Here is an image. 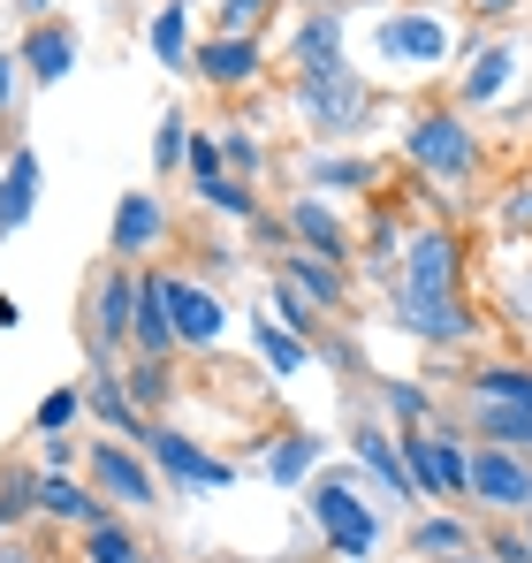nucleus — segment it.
Segmentation results:
<instances>
[{
    "label": "nucleus",
    "mask_w": 532,
    "mask_h": 563,
    "mask_svg": "<svg viewBox=\"0 0 532 563\" xmlns=\"http://www.w3.org/2000/svg\"><path fill=\"white\" fill-rule=\"evenodd\" d=\"M312 518H320V533L335 541V556L357 563V556H373V549H380V518L357 503L343 479H320V487H312Z\"/></svg>",
    "instance_id": "obj_1"
},
{
    "label": "nucleus",
    "mask_w": 532,
    "mask_h": 563,
    "mask_svg": "<svg viewBox=\"0 0 532 563\" xmlns=\"http://www.w3.org/2000/svg\"><path fill=\"white\" fill-rule=\"evenodd\" d=\"M403 145H411V161H419L426 176H442V184H456V176L479 168V145H472V130H464L456 114H419Z\"/></svg>",
    "instance_id": "obj_2"
},
{
    "label": "nucleus",
    "mask_w": 532,
    "mask_h": 563,
    "mask_svg": "<svg viewBox=\"0 0 532 563\" xmlns=\"http://www.w3.org/2000/svg\"><path fill=\"white\" fill-rule=\"evenodd\" d=\"M297 107H304L312 130H357L373 92L357 85L351 69H312V77H297Z\"/></svg>",
    "instance_id": "obj_3"
},
{
    "label": "nucleus",
    "mask_w": 532,
    "mask_h": 563,
    "mask_svg": "<svg viewBox=\"0 0 532 563\" xmlns=\"http://www.w3.org/2000/svg\"><path fill=\"white\" fill-rule=\"evenodd\" d=\"M396 450H403V465L419 479V495H472V457L448 434H403Z\"/></svg>",
    "instance_id": "obj_4"
},
{
    "label": "nucleus",
    "mask_w": 532,
    "mask_h": 563,
    "mask_svg": "<svg viewBox=\"0 0 532 563\" xmlns=\"http://www.w3.org/2000/svg\"><path fill=\"white\" fill-rule=\"evenodd\" d=\"M145 457L168 472V479H182V487H206V495L236 479V472L221 465V457H206V450H198L190 434H176V427H145Z\"/></svg>",
    "instance_id": "obj_5"
},
{
    "label": "nucleus",
    "mask_w": 532,
    "mask_h": 563,
    "mask_svg": "<svg viewBox=\"0 0 532 563\" xmlns=\"http://www.w3.org/2000/svg\"><path fill=\"white\" fill-rule=\"evenodd\" d=\"M396 297H456V244H448L442 229L411 236L403 275H396Z\"/></svg>",
    "instance_id": "obj_6"
},
{
    "label": "nucleus",
    "mask_w": 532,
    "mask_h": 563,
    "mask_svg": "<svg viewBox=\"0 0 532 563\" xmlns=\"http://www.w3.org/2000/svg\"><path fill=\"white\" fill-rule=\"evenodd\" d=\"M91 479H99L107 503H130V510H153L160 503V479L137 465L122 442H91Z\"/></svg>",
    "instance_id": "obj_7"
},
{
    "label": "nucleus",
    "mask_w": 532,
    "mask_h": 563,
    "mask_svg": "<svg viewBox=\"0 0 532 563\" xmlns=\"http://www.w3.org/2000/svg\"><path fill=\"white\" fill-rule=\"evenodd\" d=\"M130 320H137V282H130V267H107L91 282V351L107 358L130 335Z\"/></svg>",
    "instance_id": "obj_8"
},
{
    "label": "nucleus",
    "mask_w": 532,
    "mask_h": 563,
    "mask_svg": "<svg viewBox=\"0 0 532 563\" xmlns=\"http://www.w3.org/2000/svg\"><path fill=\"white\" fill-rule=\"evenodd\" d=\"M373 46L388 54V62H419V69H434L448 54V23H434V15H388L380 31H373Z\"/></svg>",
    "instance_id": "obj_9"
},
{
    "label": "nucleus",
    "mask_w": 532,
    "mask_h": 563,
    "mask_svg": "<svg viewBox=\"0 0 532 563\" xmlns=\"http://www.w3.org/2000/svg\"><path fill=\"white\" fill-rule=\"evenodd\" d=\"M168 320H176V343H190V351L221 343V328H229L221 297H213V289H198V282H168Z\"/></svg>",
    "instance_id": "obj_10"
},
{
    "label": "nucleus",
    "mask_w": 532,
    "mask_h": 563,
    "mask_svg": "<svg viewBox=\"0 0 532 563\" xmlns=\"http://www.w3.org/2000/svg\"><path fill=\"white\" fill-rule=\"evenodd\" d=\"M114 260H137V252H153L160 236H168V213H160V198L153 190H130L122 206H114Z\"/></svg>",
    "instance_id": "obj_11"
},
{
    "label": "nucleus",
    "mask_w": 532,
    "mask_h": 563,
    "mask_svg": "<svg viewBox=\"0 0 532 563\" xmlns=\"http://www.w3.org/2000/svg\"><path fill=\"white\" fill-rule=\"evenodd\" d=\"M472 495L495 503V510H518V503H532V472L510 450H479L472 457Z\"/></svg>",
    "instance_id": "obj_12"
},
{
    "label": "nucleus",
    "mask_w": 532,
    "mask_h": 563,
    "mask_svg": "<svg viewBox=\"0 0 532 563\" xmlns=\"http://www.w3.org/2000/svg\"><path fill=\"white\" fill-rule=\"evenodd\" d=\"M396 320H403L411 335H426V343H464V335H472L464 297H396Z\"/></svg>",
    "instance_id": "obj_13"
},
{
    "label": "nucleus",
    "mask_w": 532,
    "mask_h": 563,
    "mask_svg": "<svg viewBox=\"0 0 532 563\" xmlns=\"http://www.w3.org/2000/svg\"><path fill=\"white\" fill-rule=\"evenodd\" d=\"M15 62H23V77H31V85H62V77L77 69V31H69V23H38V31L23 38V54H15Z\"/></svg>",
    "instance_id": "obj_14"
},
{
    "label": "nucleus",
    "mask_w": 532,
    "mask_h": 563,
    "mask_svg": "<svg viewBox=\"0 0 532 563\" xmlns=\"http://www.w3.org/2000/svg\"><path fill=\"white\" fill-rule=\"evenodd\" d=\"M137 351L145 358H168L176 351V320H168V275H145L137 282V320H130Z\"/></svg>",
    "instance_id": "obj_15"
},
{
    "label": "nucleus",
    "mask_w": 532,
    "mask_h": 563,
    "mask_svg": "<svg viewBox=\"0 0 532 563\" xmlns=\"http://www.w3.org/2000/svg\"><path fill=\"white\" fill-rule=\"evenodd\" d=\"M190 62H198L206 85H252L259 77V38H206Z\"/></svg>",
    "instance_id": "obj_16"
},
{
    "label": "nucleus",
    "mask_w": 532,
    "mask_h": 563,
    "mask_svg": "<svg viewBox=\"0 0 532 563\" xmlns=\"http://www.w3.org/2000/svg\"><path fill=\"white\" fill-rule=\"evenodd\" d=\"M357 465L380 472V487H388L396 503H411V495H419V479H411V465H403L396 434H380V427H357Z\"/></svg>",
    "instance_id": "obj_17"
},
{
    "label": "nucleus",
    "mask_w": 532,
    "mask_h": 563,
    "mask_svg": "<svg viewBox=\"0 0 532 563\" xmlns=\"http://www.w3.org/2000/svg\"><path fill=\"white\" fill-rule=\"evenodd\" d=\"M38 510H46V518H69V526H107V518H99V495H91L85 479H69V472H38Z\"/></svg>",
    "instance_id": "obj_18"
},
{
    "label": "nucleus",
    "mask_w": 532,
    "mask_h": 563,
    "mask_svg": "<svg viewBox=\"0 0 532 563\" xmlns=\"http://www.w3.org/2000/svg\"><path fill=\"white\" fill-rule=\"evenodd\" d=\"M31 206H38V153H31V145H15L8 184H0V236H15V229L31 221Z\"/></svg>",
    "instance_id": "obj_19"
},
{
    "label": "nucleus",
    "mask_w": 532,
    "mask_h": 563,
    "mask_svg": "<svg viewBox=\"0 0 532 563\" xmlns=\"http://www.w3.org/2000/svg\"><path fill=\"white\" fill-rule=\"evenodd\" d=\"M297 62H304V77L312 69H343V15L335 8H312V23L297 31Z\"/></svg>",
    "instance_id": "obj_20"
},
{
    "label": "nucleus",
    "mask_w": 532,
    "mask_h": 563,
    "mask_svg": "<svg viewBox=\"0 0 532 563\" xmlns=\"http://www.w3.org/2000/svg\"><path fill=\"white\" fill-rule=\"evenodd\" d=\"M289 229L320 252V260H343V229H335V213H328V198H297L289 206Z\"/></svg>",
    "instance_id": "obj_21"
},
{
    "label": "nucleus",
    "mask_w": 532,
    "mask_h": 563,
    "mask_svg": "<svg viewBox=\"0 0 532 563\" xmlns=\"http://www.w3.org/2000/svg\"><path fill=\"white\" fill-rule=\"evenodd\" d=\"M281 282H289V289H304V297H312L320 312H335V305H343V275H335V267H328L320 252H297Z\"/></svg>",
    "instance_id": "obj_22"
},
{
    "label": "nucleus",
    "mask_w": 532,
    "mask_h": 563,
    "mask_svg": "<svg viewBox=\"0 0 532 563\" xmlns=\"http://www.w3.org/2000/svg\"><path fill=\"white\" fill-rule=\"evenodd\" d=\"M320 450H328L320 434H281V442H274V457H266V479H274V487H297L304 472L320 465Z\"/></svg>",
    "instance_id": "obj_23"
},
{
    "label": "nucleus",
    "mask_w": 532,
    "mask_h": 563,
    "mask_svg": "<svg viewBox=\"0 0 532 563\" xmlns=\"http://www.w3.org/2000/svg\"><path fill=\"white\" fill-rule=\"evenodd\" d=\"M153 54H160V69H182L190 62V0H168L153 15Z\"/></svg>",
    "instance_id": "obj_24"
},
{
    "label": "nucleus",
    "mask_w": 532,
    "mask_h": 563,
    "mask_svg": "<svg viewBox=\"0 0 532 563\" xmlns=\"http://www.w3.org/2000/svg\"><path fill=\"white\" fill-rule=\"evenodd\" d=\"M472 396L479 404H502V411H532V374L525 366H487V374L472 380Z\"/></svg>",
    "instance_id": "obj_25"
},
{
    "label": "nucleus",
    "mask_w": 532,
    "mask_h": 563,
    "mask_svg": "<svg viewBox=\"0 0 532 563\" xmlns=\"http://www.w3.org/2000/svg\"><path fill=\"white\" fill-rule=\"evenodd\" d=\"M91 411H99V419H107V427H130V434H145V427H137V419H145V411H137V404H130V388H122V380L107 374V366H99V374H91V396H85Z\"/></svg>",
    "instance_id": "obj_26"
},
{
    "label": "nucleus",
    "mask_w": 532,
    "mask_h": 563,
    "mask_svg": "<svg viewBox=\"0 0 532 563\" xmlns=\"http://www.w3.org/2000/svg\"><path fill=\"white\" fill-rule=\"evenodd\" d=\"M252 343L266 351V366H274V374H297V366L312 358V351H304V343H297L281 320H252Z\"/></svg>",
    "instance_id": "obj_27"
},
{
    "label": "nucleus",
    "mask_w": 532,
    "mask_h": 563,
    "mask_svg": "<svg viewBox=\"0 0 532 563\" xmlns=\"http://www.w3.org/2000/svg\"><path fill=\"white\" fill-rule=\"evenodd\" d=\"M510 69H518V54H510V46H487V54L472 62V77H464V99H495L510 85Z\"/></svg>",
    "instance_id": "obj_28"
},
{
    "label": "nucleus",
    "mask_w": 532,
    "mask_h": 563,
    "mask_svg": "<svg viewBox=\"0 0 532 563\" xmlns=\"http://www.w3.org/2000/svg\"><path fill=\"white\" fill-rule=\"evenodd\" d=\"M85 556L91 563H145V549L130 541V526H114V518H107V526H91V533H85Z\"/></svg>",
    "instance_id": "obj_29"
},
{
    "label": "nucleus",
    "mask_w": 532,
    "mask_h": 563,
    "mask_svg": "<svg viewBox=\"0 0 532 563\" xmlns=\"http://www.w3.org/2000/svg\"><path fill=\"white\" fill-rule=\"evenodd\" d=\"M77 419H85V388H54V396L38 404V419H31V427H38V434H69Z\"/></svg>",
    "instance_id": "obj_30"
},
{
    "label": "nucleus",
    "mask_w": 532,
    "mask_h": 563,
    "mask_svg": "<svg viewBox=\"0 0 532 563\" xmlns=\"http://www.w3.org/2000/svg\"><path fill=\"white\" fill-rule=\"evenodd\" d=\"M312 190H373V161H312Z\"/></svg>",
    "instance_id": "obj_31"
},
{
    "label": "nucleus",
    "mask_w": 532,
    "mask_h": 563,
    "mask_svg": "<svg viewBox=\"0 0 532 563\" xmlns=\"http://www.w3.org/2000/svg\"><path fill=\"white\" fill-rule=\"evenodd\" d=\"M168 388H176L168 366H160V358H145V366L130 374V404H137V411H153V404H168Z\"/></svg>",
    "instance_id": "obj_32"
},
{
    "label": "nucleus",
    "mask_w": 532,
    "mask_h": 563,
    "mask_svg": "<svg viewBox=\"0 0 532 563\" xmlns=\"http://www.w3.org/2000/svg\"><path fill=\"white\" fill-rule=\"evenodd\" d=\"M487 411V434L510 442V450H532V411H502V404H479Z\"/></svg>",
    "instance_id": "obj_33"
},
{
    "label": "nucleus",
    "mask_w": 532,
    "mask_h": 563,
    "mask_svg": "<svg viewBox=\"0 0 532 563\" xmlns=\"http://www.w3.org/2000/svg\"><path fill=\"white\" fill-rule=\"evenodd\" d=\"M198 198H213V206H221L229 221H252V213H259V198H252L244 184H229V176H213V184H198Z\"/></svg>",
    "instance_id": "obj_34"
},
{
    "label": "nucleus",
    "mask_w": 532,
    "mask_h": 563,
    "mask_svg": "<svg viewBox=\"0 0 532 563\" xmlns=\"http://www.w3.org/2000/svg\"><path fill=\"white\" fill-rule=\"evenodd\" d=\"M419 556H464V526L456 518H426L419 526Z\"/></svg>",
    "instance_id": "obj_35"
},
{
    "label": "nucleus",
    "mask_w": 532,
    "mask_h": 563,
    "mask_svg": "<svg viewBox=\"0 0 532 563\" xmlns=\"http://www.w3.org/2000/svg\"><path fill=\"white\" fill-rule=\"evenodd\" d=\"M274 312H281V328H297V335H312V305H304V289H289V282H274Z\"/></svg>",
    "instance_id": "obj_36"
},
{
    "label": "nucleus",
    "mask_w": 532,
    "mask_h": 563,
    "mask_svg": "<svg viewBox=\"0 0 532 563\" xmlns=\"http://www.w3.org/2000/svg\"><path fill=\"white\" fill-rule=\"evenodd\" d=\"M259 15H266V0H221V38H252Z\"/></svg>",
    "instance_id": "obj_37"
},
{
    "label": "nucleus",
    "mask_w": 532,
    "mask_h": 563,
    "mask_svg": "<svg viewBox=\"0 0 532 563\" xmlns=\"http://www.w3.org/2000/svg\"><path fill=\"white\" fill-rule=\"evenodd\" d=\"M182 137H190L182 114H160V137H153V161H160V168H182Z\"/></svg>",
    "instance_id": "obj_38"
},
{
    "label": "nucleus",
    "mask_w": 532,
    "mask_h": 563,
    "mask_svg": "<svg viewBox=\"0 0 532 563\" xmlns=\"http://www.w3.org/2000/svg\"><path fill=\"white\" fill-rule=\"evenodd\" d=\"M15 99H23V62L0 46V114H15Z\"/></svg>",
    "instance_id": "obj_39"
},
{
    "label": "nucleus",
    "mask_w": 532,
    "mask_h": 563,
    "mask_svg": "<svg viewBox=\"0 0 532 563\" xmlns=\"http://www.w3.org/2000/svg\"><path fill=\"white\" fill-rule=\"evenodd\" d=\"M190 176H198V184L221 176V145H213V137H190Z\"/></svg>",
    "instance_id": "obj_40"
},
{
    "label": "nucleus",
    "mask_w": 532,
    "mask_h": 563,
    "mask_svg": "<svg viewBox=\"0 0 532 563\" xmlns=\"http://www.w3.org/2000/svg\"><path fill=\"white\" fill-rule=\"evenodd\" d=\"M221 161H229V168H244V176H252V168H259L266 153H259V145H252V130H229V153H221Z\"/></svg>",
    "instance_id": "obj_41"
},
{
    "label": "nucleus",
    "mask_w": 532,
    "mask_h": 563,
    "mask_svg": "<svg viewBox=\"0 0 532 563\" xmlns=\"http://www.w3.org/2000/svg\"><path fill=\"white\" fill-rule=\"evenodd\" d=\"M388 404H396V411H403V419H411V411H426V396H419V388H411V380H396V388H388Z\"/></svg>",
    "instance_id": "obj_42"
},
{
    "label": "nucleus",
    "mask_w": 532,
    "mask_h": 563,
    "mask_svg": "<svg viewBox=\"0 0 532 563\" xmlns=\"http://www.w3.org/2000/svg\"><path fill=\"white\" fill-rule=\"evenodd\" d=\"M510 229H532V190H518V198H510Z\"/></svg>",
    "instance_id": "obj_43"
},
{
    "label": "nucleus",
    "mask_w": 532,
    "mask_h": 563,
    "mask_svg": "<svg viewBox=\"0 0 532 563\" xmlns=\"http://www.w3.org/2000/svg\"><path fill=\"white\" fill-rule=\"evenodd\" d=\"M495 556H502V563H532V541H502Z\"/></svg>",
    "instance_id": "obj_44"
},
{
    "label": "nucleus",
    "mask_w": 532,
    "mask_h": 563,
    "mask_svg": "<svg viewBox=\"0 0 532 563\" xmlns=\"http://www.w3.org/2000/svg\"><path fill=\"white\" fill-rule=\"evenodd\" d=\"M472 8H479V15H510L518 0H472Z\"/></svg>",
    "instance_id": "obj_45"
},
{
    "label": "nucleus",
    "mask_w": 532,
    "mask_h": 563,
    "mask_svg": "<svg viewBox=\"0 0 532 563\" xmlns=\"http://www.w3.org/2000/svg\"><path fill=\"white\" fill-rule=\"evenodd\" d=\"M0 563H38V556H23V549H0Z\"/></svg>",
    "instance_id": "obj_46"
},
{
    "label": "nucleus",
    "mask_w": 532,
    "mask_h": 563,
    "mask_svg": "<svg viewBox=\"0 0 532 563\" xmlns=\"http://www.w3.org/2000/svg\"><path fill=\"white\" fill-rule=\"evenodd\" d=\"M23 8H31V15H46V8H54V0H23Z\"/></svg>",
    "instance_id": "obj_47"
},
{
    "label": "nucleus",
    "mask_w": 532,
    "mask_h": 563,
    "mask_svg": "<svg viewBox=\"0 0 532 563\" xmlns=\"http://www.w3.org/2000/svg\"><path fill=\"white\" fill-rule=\"evenodd\" d=\"M448 563H479V556H448Z\"/></svg>",
    "instance_id": "obj_48"
},
{
    "label": "nucleus",
    "mask_w": 532,
    "mask_h": 563,
    "mask_svg": "<svg viewBox=\"0 0 532 563\" xmlns=\"http://www.w3.org/2000/svg\"><path fill=\"white\" fill-rule=\"evenodd\" d=\"M525 541H532V533H525Z\"/></svg>",
    "instance_id": "obj_49"
}]
</instances>
